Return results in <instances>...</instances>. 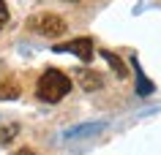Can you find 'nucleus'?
Returning a JSON list of instances; mask_svg holds the SVG:
<instances>
[{"mask_svg":"<svg viewBox=\"0 0 161 155\" xmlns=\"http://www.w3.org/2000/svg\"><path fill=\"white\" fill-rule=\"evenodd\" d=\"M19 98V85L14 79H0V101H14Z\"/></svg>","mask_w":161,"mask_h":155,"instance_id":"nucleus-4","label":"nucleus"},{"mask_svg":"<svg viewBox=\"0 0 161 155\" xmlns=\"http://www.w3.org/2000/svg\"><path fill=\"white\" fill-rule=\"evenodd\" d=\"M66 3H76V0H66Z\"/></svg>","mask_w":161,"mask_h":155,"instance_id":"nucleus-10","label":"nucleus"},{"mask_svg":"<svg viewBox=\"0 0 161 155\" xmlns=\"http://www.w3.org/2000/svg\"><path fill=\"white\" fill-rule=\"evenodd\" d=\"M55 52H71L82 60H90L93 57V41L90 38H74V41H63V44H55Z\"/></svg>","mask_w":161,"mask_h":155,"instance_id":"nucleus-3","label":"nucleus"},{"mask_svg":"<svg viewBox=\"0 0 161 155\" xmlns=\"http://www.w3.org/2000/svg\"><path fill=\"white\" fill-rule=\"evenodd\" d=\"M19 133V125L17 122H6V120H0V144H8L11 139Z\"/></svg>","mask_w":161,"mask_h":155,"instance_id":"nucleus-7","label":"nucleus"},{"mask_svg":"<svg viewBox=\"0 0 161 155\" xmlns=\"http://www.w3.org/2000/svg\"><path fill=\"white\" fill-rule=\"evenodd\" d=\"M79 85H82V90H98L104 82H101V76L96 71H82L79 74Z\"/></svg>","mask_w":161,"mask_h":155,"instance_id":"nucleus-5","label":"nucleus"},{"mask_svg":"<svg viewBox=\"0 0 161 155\" xmlns=\"http://www.w3.org/2000/svg\"><path fill=\"white\" fill-rule=\"evenodd\" d=\"M17 155H36V152H33V150H19Z\"/></svg>","mask_w":161,"mask_h":155,"instance_id":"nucleus-9","label":"nucleus"},{"mask_svg":"<svg viewBox=\"0 0 161 155\" xmlns=\"http://www.w3.org/2000/svg\"><path fill=\"white\" fill-rule=\"evenodd\" d=\"M101 57H104V60H107V63H109V65H112V71H115L118 76H126V74H128L126 63L120 60V57H118V54H115V52H107V49H104V54H101Z\"/></svg>","mask_w":161,"mask_h":155,"instance_id":"nucleus-6","label":"nucleus"},{"mask_svg":"<svg viewBox=\"0 0 161 155\" xmlns=\"http://www.w3.org/2000/svg\"><path fill=\"white\" fill-rule=\"evenodd\" d=\"M27 30H33L38 35H47V38H58V35H66L68 25L66 19L52 14V11H41V14H33L27 19Z\"/></svg>","mask_w":161,"mask_h":155,"instance_id":"nucleus-2","label":"nucleus"},{"mask_svg":"<svg viewBox=\"0 0 161 155\" xmlns=\"http://www.w3.org/2000/svg\"><path fill=\"white\" fill-rule=\"evenodd\" d=\"M68 90H71V79H68L63 71H58V68L44 71L41 79L36 82V98H38V101H47V103L63 101L68 95Z\"/></svg>","mask_w":161,"mask_h":155,"instance_id":"nucleus-1","label":"nucleus"},{"mask_svg":"<svg viewBox=\"0 0 161 155\" xmlns=\"http://www.w3.org/2000/svg\"><path fill=\"white\" fill-rule=\"evenodd\" d=\"M8 25V8H6V0H0V30Z\"/></svg>","mask_w":161,"mask_h":155,"instance_id":"nucleus-8","label":"nucleus"}]
</instances>
